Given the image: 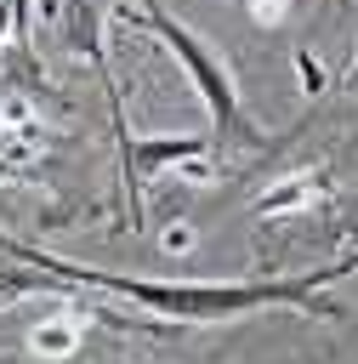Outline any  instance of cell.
Masks as SVG:
<instances>
[{
    "label": "cell",
    "instance_id": "6da1fadb",
    "mask_svg": "<svg viewBox=\"0 0 358 364\" xmlns=\"http://www.w3.org/2000/svg\"><path fill=\"white\" fill-rule=\"evenodd\" d=\"M6 250H11V256H23V262H34V267H45V273H51V279H63V284L114 290V296H125V301H136V307H148V313H159V318H182V324L233 318V313L278 307V301H290V307H313V313H324V318H330V307H318V301H313V290H318L324 279H335V273H341V267H330V273H301V279H284V284H153V279H131V273H102V267L57 262V256H40V250H28V245H6Z\"/></svg>",
    "mask_w": 358,
    "mask_h": 364
},
{
    "label": "cell",
    "instance_id": "7a4b0ae2",
    "mask_svg": "<svg viewBox=\"0 0 358 364\" xmlns=\"http://www.w3.org/2000/svg\"><path fill=\"white\" fill-rule=\"evenodd\" d=\"M142 23L176 51V63L188 68V80H193V91L205 97V108H210V119H216V136L222 142H261V131L244 119V108H239V91H233V74H227V63L193 34V28H182L170 11H159V6H142Z\"/></svg>",
    "mask_w": 358,
    "mask_h": 364
},
{
    "label": "cell",
    "instance_id": "3957f363",
    "mask_svg": "<svg viewBox=\"0 0 358 364\" xmlns=\"http://www.w3.org/2000/svg\"><path fill=\"white\" fill-rule=\"evenodd\" d=\"M119 148H125V176H131V188H136L153 165L205 159V154H210V136H125V125H119Z\"/></svg>",
    "mask_w": 358,
    "mask_h": 364
},
{
    "label": "cell",
    "instance_id": "277c9868",
    "mask_svg": "<svg viewBox=\"0 0 358 364\" xmlns=\"http://www.w3.org/2000/svg\"><path fill=\"white\" fill-rule=\"evenodd\" d=\"M324 193V176L318 171H307V176H284L273 193H261L256 199V216H284V210H301L307 199H318Z\"/></svg>",
    "mask_w": 358,
    "mask_h": 364
},
{
    "label": "cell",
    "instance_id": "5b68a950",
    "mask_svg": "<svg viewBox=\"0 0 358 364\" xmlns=\"http://www.w3.org/2000/svg\"><path fill=\"white\" fill-rule=\"evenodd\" d=\"M74 341H80V324H74L68 313L40 318V324L28 330V353H34V358H68V353H74Z\"/></svg>",
    "mask_w": 358,
    "mask_h": 364
},
{
    "label": "cell",
    "instance_id": "8992f818",
    "mask_svg": "<svg viewBox=\"0 0 358 364\" xmlns=\"http://www.w3.org/2000/svg\"><path fill=\"white\" fill-rule=\"evenodd\" d=\"M284 11H290V0H250V17H256L261 28H273V23H284Z\"/></svg>",
    "mask_w": 358,
    "mask_h": 364
},
{
    "label": "cell",
    "instance_id": "52a82bcc",
    "mask_svg": "<svg viewBox=\"0 0 358 364\" xmlns=\"http://www.w3.org/2000/svg\"><path fill=\"white\" fill-rule=\"evenodd\" d=\"M165 245H170V250H188V245H193V233H188V228H170V233H165Z\"/></svg>",
    "mask_w": 358,
    "mask_h": 364
}]
</instances>
